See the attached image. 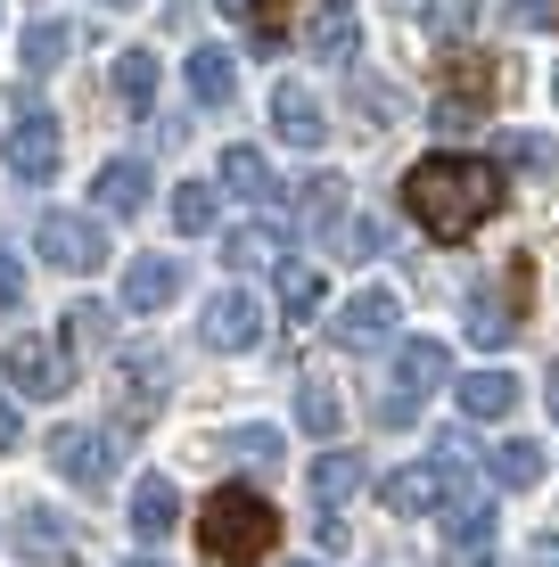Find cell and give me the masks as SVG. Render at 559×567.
Segmentation results:
<instances>
[{
	"label": "cell",
	"mask_w": 559,
	"mask_h": 567,
	"mask_svg": "<svg viewBox=\"0 0 559 567\" xmlns=\"http://www.w3.org/2000/svg\"><path fill=\"white\" fill-rule=\"evenodd\" d=\"M403 206H412V223L428 230V239H469V230L494 223V206H503V173H494L486 156H420V165L403 173Z\"/></svg>",
	"instance_id": "obj_1"
},
{
	"label": "cell",
	"mask_w": 559,
	"mask_h": 567,
	"mask_svg": "<svg viewBox=\"0 0 559 567\" xmlns=\"http://www.w3.org/2000/svg\"><path fill=\"white\" fill-rule=\"evenodd\" d=\"M280 543V511L256 494V485H215L198 511V551L215 567H256Z\"/></svg>",
	"instance_id": "obj_2"
},
{
	"label": "cell",
	"mask_w": 559,
	"mask_h": 567,
	"mask_svg": "<svg viewBox=\"0 0 559 567\" xmlns=\"http://www.w3.org/2000/svg\"><path fill=\"white\" fill-rule=\"evenodd\" d=\"M387 379H395V386H379V427H412L420 403L453 379V354H445L436 338H412V346H395V370H387Z\"/></svg>",
	"instance_id": "obj_3"
},
{
	"label": "cell",
	"mask_w": 559,
	"mask_h": 567,
	"mask_svg": "<svg viewBox=\"0 0 559 567\" xmlns=\"http://www.w3.org/2000/svg\"><path fill=\"white\" fill-rule=\"evenodd\" d=\"M165 395H173V354L165 346H132L115 362V427H148L165 412Z\"/></svg>",
	"instance_id": "obj_4"
},
{
	"label": "cell",
	"mask_w": 559,
	"mask_h": 567,
	"mask_svg": "<svg viewBox=\"0 0 559 567\" xmlns=\"http://www.w3.org/2000/svg\"><path fill=\"white\" fill-rule=\"evenodd\" d=\"M33 247H42L50 271H74V280H91V271L107 264V230L91 223V214H42V223H33Z\"/></svg>",
	"instance_id": "obj_5"
},
{
	"label": "cell",
	"mask_w": 559,
	"mask_h": 567,
	"mask_svg": "<svg viewBox=\"0 0 559 567\" xmlns=\"http://www.w3.org/2000/svg\"><path fill=\"white\" fill-rule=\"evenodd\" d=\"M395 321H403L395 288H362V297H345V305L330 312V338L345 346V354H379V346L395 338Z\"/></svg>",
	"instance_id": "obj_6"
},
{
	"label": "cell",
	"mask_w": 559,
	"mask_h": 567,
	"mask_svg": "<svg viewBox=\"0 0 559 567\" xmlns=\"http://www.w3.org/2000/svg\"><path fill=\"white\" fill-rule=\"evenodd\" d=\"M0 379H9L17 395L50 403V395H66V386H74V362H66V346H50V338H17L9 354H0Z\"/></svg>",
	"instance_id": "obj_7"
},
{
	"label": "cell",
	"mask_w": 559,
	"mask_h": 567,
	"mask_svg": "<svg viewBox=\"0 0 559 567\" xmlns=\"http://www.w3.org/2000/svg\"><path fill=\"white\" fill-rule=\"evenodd\" d=\"M494 543H503V518L477 494L445 502V567H494Z\"/></svg>",
	"instance_id": "obj_8"
},
{
	"label": "cell",
	"mask_w": 559,
	"mask_h": 567,
	"mask_svg": "<svg viewBox=\"0 0 559 567\" xmlns=\"http://www.w3.org/2000/svg\"><path fill=\"white\" fill-rule=\"evenodd\" d=\"M486 107H494V66H486V58H453L445 100H436L428 124L436 132H469V124H486Z\"/></svg>",
	"instance_id": "obj_9"
},
{
	"label": "cell",
	"mask_w": 559,
	"mask_h": 567,
	"mask_svg": "<svg viewBox=\"0 0 559 567\" xmlns=\"http://www.w3.org/2000/svg\"><path fill=\"white\" fill-rule=\"evenodd\" d=\"M198 338L215 346V354H247V346L263 338V305L247 297V288H222V297H206V312H198Z\"/></svg>",
	"instance_id": "obj_10"
},
{
	"label": "cell",
	"mask_w": 559,
	"mask_h": 567,
	"mask_svg": "<svg viewBox=\"0 0 559 567\" xmlns=\"http://www.w3.org/2000/svg\"><path fill=\"white\" fill-rule=\"evenodd\" d=\"M58 148H66V141H58V115H42V107H25V115L9 124V141H0V156H9L17 182H50V173H58Z\"/></svg>",
	"instance_id": "obj_11"
},
{
	"label": "cell",
	"mask_w": 559,
	"mask_h": 567,
	"mask_svg": "<svg viewBox=\"0 0 559 567\" xmlns=\"http://www.w3.org/2000/svg\"><path fill=\"white\" fill-rule=\"evenodd\" d=\"M50 468H58L66 485H107L115 453H107L100 427H50Z\"/></svg>",
	"instance_id": "obj_12"
},
{
	"label": "cell",
	"mask_w": 559,
	"mask_h": 567,
	"mask_svg": "<svg viewBox=\"0 0 559 567\" xmlns=\"http://www.w3.org/2000/svg\"><path fill=\"white\" fill-rule=\"evenodd\" d=\"M272 132H280L288 148H321V141H330L321 91H313V83H280V91H272Z\"/></svg>",
	"instance_id": "obj_13"
},
{
	"label": "cell",
	"mask_w": 559,
	"mask_h": 567,
	"mask_svg": "<svg viewBox=\"0 0 559 567\" xmlns=\"http://www.w3.org/2000/svg\"><path fill=\"white\" fill-rule=\"evenodd\" d=\"M182 297V264L173 256H132L124 264V312H165Z\"/></svg>",
	"instance_id": "obj_14"
},
{
	"label": "cell",
	"mask_w": 559,
	"mask_h": 567,
	"mask_svg": "<svg viewBox=\"0 0 559 567\" xmlns=\"http://www.w3.org/2000/svg\"><path fill=\"white\" fill-rule=\"evenodd\" d=\"M182 83H189V100H198V107H230V100H239V58H230V50H189V66H182Z\"/></svg>",
	"instance_id": "obj_15"
},
{
	"label": "cell",
	"mask_w": 559,
	"mask_h": 567,
	"mask_svg": "<svg viewBox=\"0 0 559 567\" xmlns=\"http://www.w3.org/2000/svg\"><path fill=\"white\" fill-rule=\"evenodd\" d=\"M222 189H230V198H247V206H272L280 198V173H272V156H263V148H222Z\"/></svg>",
	"instance_id": "obj_16"
},
{
	"label": "cell",
	"mask_w": 559,
	"mask_h": 567,
	"mask_svg": "<svg viewBox=\"0 0 559 567\" xmlns=\"http://www.w3.org/2000/svg\"><path fill=\"white\" fill-rule=\"evenodd\" d=\"M91 198H100V214H141L148 206V165L141 156H115V165H100V182H91Z\"/></svg>",
	"instance_id": "obj_17"
},
{
	"label": "cell",
	"mask_w": 559,
	"mask_h": 567,
	"mask_svg": "<svg viewBox=\"0 0 559 567\" xmlns=\"http://www.w3.org/2000/svg\"><path fill=\"white\" fill-rule=\"evenodd\" d=\"M460 329H469V346H510L518 338V312H510V297L503 288H469V312H460Z\"/></svg>",
	"instance_id": "obj_18"
},
{
	"label": "cell",
	"mask_w": 559,
	"mask_h": 567,
	"mask_svg": "<svg viewBox=\"0 0 559 567\" xmlns=\"http://www.w3.org/2000/svg\"><path fill=\"white\" fill-rule=\"evenodd\" d=\"M173 526H182V494H173L165 477H141V485H132V535H141V543H165Z\"/></svg>",
	"instance_id": "obj_19"
},
{
	"label": "cell",
	"mask_w": 559,
	"mask_h": 567,
	"mask_svg": "<svg viewBox=\"0 0 559 567\" xmlns=\"http://www.w3.org/2000/svg\"><path fill=\"white\" fill-rule=\"evenodd\" d=\"M362 485H371L362 453H321V461H313V511H345Z\"/></svg>",
	"instance_id": "obj_20"
},
{
	"label": "cell",
	"mask_w": 559,
	"mask_h": 567,
	"mask_svg": "<svg viewBox=\"0 0 559 567\" xmlns=\"http://www.w3.org/2000/svg\"><path fill=\"white\" fill-rule=\"evenodd\" d=\"M453 395H460V412H469V420H510L518 412V379H510V370H469Z\"/></svg>",
	"instance_id": "obj_21"
},
{
	"label": "cell",
	"mask_w": 559,
	"mask_h": 567,
	"mask_svg": "<svg viewBox=\"0 0 559 567\" xmlns=\"http://www.w3.org/2000/svg\"><path fill=\"white\" fill-rule=\"evenodd\" d=\"M486 477H494V485H510V494L544 485V444H527V436H503V444H486Z\"/></svg>",
	"instance_id": "obj_22"
},
{
	"label": "cell",
	"mask_w": 559,
	"mask_h": 567,
	"mask_svg": "<svg viewBox=\"0 0 559 567\" xmlns=\"http://www.w3.org/2000/svg\"><path fill=\"white\" fill-rule=\"evenodd\" d=\"M297 420L313 427L321 444H338V427H345V403H338V386H330V379H304V386H297Z\"/></svg>",
	"instance_id": "obj_23"
},
{
	"label": "cell",
	"mask_w": 559,
	"mask_h": 567,
	"mask_svg": "<svg viewBox=\"0 0 559 567\" xmlns=\"http://www.w3.org/2000/svg\"><path fill=\"white\" fill-rule=\"evenodd\" d=\"M338 214H345V182L338 173H313V182L297 189V223L304 230H338Z\"/></svg>",
	"instance_id": "obj_24"
},
{
	"label": "cell",
	"mask_w": 559,
	"mask_h": 567,
	"mask_svg": "<svg viewBox=\"0 0 559 567\" xmlns=\"http://www.w3.org/2000/svg\"><path fill=\"white\" fill-rule=\"evenodd\" d=\"M115 100H124V115H148V100H157V58L148 50L115 58Z\"/></svg>",
	"instance_id": "obj_25"
},
{
	"label": "cell",
	"mask_w": 559,
	"mask_h": 567,
	"mask_svg": "<svg viewBox=\"0 0 559 567\" xmlns=\"http://www.w3.org/2000/svg\"><path fill=\"white\" fill-rule=\"evenodd\" d=\"M503 165L551 182V173H559V141H551V132H503Z\"/></svg>",
	"instance_id": "obj_26"
},
{
	"label": "cell",
	"mask_w": 559,
	"mask_h": 567,
	"mask_svg": "<svg viewBox=\"0 0 559 567\" xmlns=\"http://www.w3.org/2000/svg\"><path fill=\"white\" fill-rule=\"evenodd\" d=\"M17 543H25V559H74V535H66L50 511H25V518H17Z\"/></svg>",
	"instance_id": "obj_27"
},
{
	"label": "cell",
	"mask_w": 559,
	"mask_h": 567,
	"mask_svg": "<svg viewBox=\"0 0 559 567\" xmlns=\"http://www.w3.org/2000/svg\"><path fill=\"white\" fill-rule=\"evenodd\" d=\"M280 312H297V321L321 312V264H297V256L280 264Z\"/></svg>",
	"instance_id": "obj_28"
},
{
	"label": "cell",
	"mask_w": 559,
	"mask_h": 567,
	"mask_svg": "<svg viewBox=\"0 0 559 567\" xmlns=\"http://www.w3.org/2000/svg\"><path fill=\"white\" fill-rule=\"evenodd\" d=\"M173 230H182V239L215 230V182H182L173 189Z\"/></svg>",
	"instance_id": "obj_29"
},
{
	"label": "cell",
	"mask_w": 559,
	"mask_h": 567,
	"mask_svg": "<svg viewBox=\"0 0 559 567\" xmlns=\"http://www.w3.org/2000/svg\"><path fill=\"white\" fill-rule=\"evenodd\" d=\"M354 50H362L354 17H345L338 0H330V17H321V25H313V58H330V66H345V58H354Z\"/></svg>",
	"instance_id": "obj_30"
},
{
	"label": "cell",
	"mask_w": 559,
	"mask_h": 567,
	"mask_svg": "<svg viewBox=\"0 0 559 567\" xmlns=\"http://www.w3.org/2000/svg\"><path fill=\"white\" fill-rule=\"evenodd\" d=\"M66 50H74V33L66 25H25V74H50V66H66Z\"/></svg>",
	"instance_id": "obj_31"
},
{
	"label": "cell",
	"mask_w": 559,
	"mask_h": 567,
	"mask_svg": "<svg viewBox=\"0 0 559 567\" xmlns=\"http://www.w3.org/2000/svg\"><path fill=\"white\" fill-rule=\"evenodd\" d=\"M379 247H387V230H379L371 214H354V223H345V214H338V256H345V264H371Z\"/></svg>",
	"instance_id": "obj_32"
},
{
	"label": "cell",
	"mask_w": 559,
	"mask_h": 567,
	"mask_svg": "<svg viewBox=\"0 0 559 567\" xmlns=\"http://www.w3.org/2000/svg\"><path fill=\"white\" fill-rule=\"evenodd\" d=\"M222 453H239V461H256V468H280V427H230Z\"/></svg>",
	"instance_id": "obj_33"
},
{
	"label": "cell",
	"mask_w": 559,
	"mask_h": 567,
	"mask_svg": "<svg viewBox=\"0 0 559 567\" xmlns=\"http://www.w3.org/2000/svg\"><path fill=\"white\" fill-rule=\"evenodd\" d=\"M272 247H280V230H272V223H247V230H230V239H222V256L247 271V264H263V256H272Z\"/></svg>",
	"instance_id": "obj_34"
},
{
	"label": "cell",
	"mask_w": 559,
	"mask_h": 567,
	"mask_svg": "<svg viewBox=\"0 0 559 567\" xmlns=\"http://www.w3.org/2000/svg\"><path fill=\"white\" fill-rule=\"evenodd\" d=\"M362 115H371V124H395V115H403L395 83H362Z\"/></svg>",
	"instance_id": "obj_35"
},
{
	"label": "cell",
	"mask_w": 559,
	"mask_h": 567,
	"mask_svg": "<svg viewBox=\"0 0 559 567\" xmlns=\"http://www.w3.org/2000/svg\"><path fill=\"white\" fill-rule=\"evenodd\" d=\"M510 25H527V33L559 25V0H510Z\"/></svg>",
	"instance_id": "obj_36"
},
{
	"label": "cell",
	"mask_w": 559,
	"mask_h": 567,
	"mask_svg": "<svg viewBox=\"0 0 559 567\" xmlns=\"http://www.w3.org/2000/svg\"><path fill=\"white\" fill-rule=\"evenodd\" d=\"M17 305H25V271H17V256L0 247V312H17Z\"/></svg>",
	"instance_id": "obj_37"
},
{
	"label": "cell",
	"mask_w": 559,
	"mask_h": 567,
	"mask_svg": "<svg viewBox=\"0 0 559 567\" xmlns=\"http://www.w3.org/2000/svg\"><path fill=\"white\" fill-rule=\"evenodd\" d=\"M74 338L100 346V338H107V305H74Z\"/></svg>",
	"instance_id": "obj_38"
},
{
	"label": "cell",
	"mask_w": 559,
	"mask_h": 567,
	"mask_svg": "<svg viewBox=\"0 0 559 567\" xmlns=\"http://www.w3.org/2000/svg\"><path fill=\"white\" fill-rule=\"evenodd\" d=\"M9 444H25V420H17V395H0V453Z\"/></svg>",
	"instance_id": "obj_39"
},
{
	"label": "cell",
	"mask_w": 559,
	"mask_h": 567,
	"mask_svg": "<svg viewBox=\"0 0 559 567\" xmlns=\"http://www.w3.org/2000/svg\"><path fill=\"white\" fill-rule=\"evenodd\" d=\"M428 17H436V25H445V33H453L460 17H469V0H428Z\"/></svg>",
	"instance_id": "obj_40"
},
{
	"label": "cell",
	"mask_w": 559,
	"mask_h": 567,
	"mask_svg": "<svg viewBox=\"0 0 559 567\" xmlns=\"http://www.w3.org/2000/svg\"><path fill=\"white\" fill-rule=\"evenodd\" d=\"M527 567H559V535H535V551H527Z\"/></svg>",
	"instance_id": "obj_41"
},
{
	"label": "cell",
	"mask_w": 559,
	"mask_h": 567,
	"mask_svg": "<svg viewBox=\"0 0 559 567\" xmlns=\"http://www.w3.org/2000/svg\"><path fill=\"white\" fill-rule=\"evenodd\" d=\"M124 567H165V559H124Z\"/></svg>",
	"instance_id": "obj_42"
},
{
	"label": "cell",
	"mask_w": 559,
	"mask_h": 567,
	"mask_svg": "<svg viewBox=\"0 0 559 567\" xmlns=\"http://www.w3.org/2000/svg\"><path fill=\"white\" fill-rule=\"evenodd\" d=\"M100 9H132V0H100Z\"/></svg>",
	"instance_id": "obj_43"
},
{
	"label": "cell",
	"mask_w": 559,
	"mask_h": 567,
	"mask_svg": "<svg viewBox=\"0 0 559 567\" xmlns=\"http://www.w3.org/2000/svg\"><path fill=\"white\" fill-rule=\"evenodd\" d=\"M297 567H321V559H297Z\"/></svg>",
	"instance_id": "obj_44"
},
{
	"label": "cell",
	"mask_w": 559,
	"mask_h": 567,
	"mask_svg": "<svg viewBox=\"0 0 559 567\" xmlns=\"http://www.w3.org/2000/svg\"><path fill=\"white\" fill-rule=\"evenodd\" d=\"M551 91H559V74H551Z\"/></svg>",
	"instance_id": "obj_45"
}]
</instances>
